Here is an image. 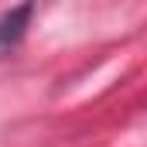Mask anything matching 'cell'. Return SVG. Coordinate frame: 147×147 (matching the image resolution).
<instances>
[{
  "label": "cell",
  "instance_id": "obj_1",
  "mask_svg": "<svg viewBox=\"0 0 147 147\" xmlns=\"http://www.w3.org/2000/svg\"><path fill=\"white\" fill-rule=\"evenodd\" d=\"M31 14H34V0H21L17 7H10L0 17V55L21 45V38H24L28 24H31Z\"/></svg>",
  "mask_w": 147,
  "mask_h": 147
}]
</instances>
